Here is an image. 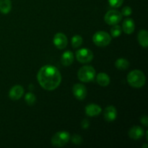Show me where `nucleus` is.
Segmentation results:
<instances>
[{
  "instance_id": "1",
  "label": "nucleus",
  "mask_w": 148,
  "mask_h": 148,
  "mask_svg": "<svg viewBox=\"0 0 148 148\" xmlns=\"http://www.w3.org/2000/svg\"><path fill=\"white\" fill-rule=\"evenodd\" d=\"M38 83L43 89L51 91L56 89L62 82V75L59 69L52 65H45L37 74Z\"/></svg>"
},
{
  "instance_id": "2",
  "label": "nucleus",
  "mask_w": 148,
  "mask_h": 148,
  "mask_svg": "<svg viewBox=\"0 0 148 148\" xmlns=\"http://www.w3.org/2000/svg\"><path fill=\"white\" fill-rule=\"evenodd\" d=\"M127 82L130 86L135 88H140L145 85L146 77L144 73L139 69H134L127 75Z\"/></svg>"
},
{
  "instance_id": "3",
  "label": "nucleus",
  "mask_w": 148,
  "mask_h": 148,
  "mask_svg": "<svg viewBox=\"0 0 148 148\" xmlns=\"http://www.w3.org/2000/svg\"><path fill=\"white\" fill-rule=\"evenodd\" d=\"M96 76L95 69L92 66H82L78 70L77 77L83 82H90L93 80Z\"/></svg>"
},
{
  "instance_id": "4",
  "label": "nucleus",
  "mask_w": 148,
  "mask_h": 148,
  "mask_svg": "<svg viewBox=\"0 0 148 148\" xmlns=\"http://www.w3.org/2000/svg\"><path fill=\"white\" fill-rule=\"evenodd\" d=\"M70 140V134L67 132H58L51 138V144L53 147H61L64 146Z\"/></svg>"
},
{
  "instance_id": "5",
  "label": "nucleus",
  "mask_w": 148,
  "mask_h": 148,
  "mask_svg": "<svg viewBox=\"0 0 148 148\" xmlns=\"http://www.w3.org/2000/svg\"><path fill=\"white\" fill-rule=\"evenodd\" d=\"M92 41L99 47H105L111 43V36L106 31H98L92 36Z\"/></svg>"
},
{
  "instance_id": "6",
  "label": "nucleus",
  "mask_w": 148,
  "mask_h": 148,
  "mask_svg": "<svg viewBox=\"0 0 148 148\" xmlns=\"http://www.w3.org/2000/svg\"><path fill=\"white\" fill-rule=\"evenodd\" d=\"M122 14L121 12L116 10H111L107 12L104 17L106 23L109 25H115L119 23L122 20Z\"/></svg>"
},
{
  "instance_id": "7",
  "label": "nucleus",
  "mask_w": 148,
  "mask_h": 148,
  "mask_svg": "<svg viewBox=\"0 0 148 148\" xmlns=\"http://www.w3.org/2000/svg\"><path fill=\"white\" fill-rule=\"evenodd\" d=\"M76 58L80 63H89L93 59V53L90 49L84 48L77 51Z\"/></svg>"
},
{
  "instance_id": "8",
  "label": "nucleus",
  "mask_w": 148,
  "mask_h": 148,
  "mask_svg": "<svg viewBox=\"0 0 148 148\" xmlns=\"http://www.w3.org/2000/svg\"><path fill=\"white\" fill-rule=\"evenodd\" d=\"M72 92L75 98L79 101H82L86 98L87 89L86 87L80 83H77L72 88Z\"/></svg>"
},
{
  "instance_id": "9",
  "label": "nucleus",
  "mask_w": 148,
  "mask_h": 148,
  "mask_svg": "<svg viewBox=\"0 0 148 148\" xmlns=\"http://www.w3.org/2000/svg\"><path fill=\"white\" fill-rule=\"evenodd\" d=\"M53 44L57 49H64L68 43V40L66 36L62 33H57L53 37Z\"/></svg>"
},
{
  "instance_id": "10",
  "label": "nucleus",
  "mask_w": 148,
  "mask_h": 148,
  "mask_svg": "<svg viewBox=\"0 0 148 148\" xmlns=\"http://www.w3.org/2000/svg\"><path fill=\"white\" fill-rule=\"evenodd\" d=\"M24 94V88L21 85H14L10 89L9 92V97L11 98L12 101H17Z\"/></svg>"
},
{
  "instance_id": "11",
  "label": "nucleus",
  "mask_w": 148,
  "mask_h": 148,
  "mask_svg": "<svg viewBox=\"0 0 148 148\" xmlns=\"http://www.w3.org/2000/svg\"><path fill=\"white\" fill-rule=\"evenodd\" d=\"M103 116L106 121H114L117 118V111L114 106H108L103 111Z\"/></svg>"
},
{
  "instance_id": "12",
  "label": "nucleus",
  "mask_w": 148,
  "mask_h": 148,
  "mask_svg": "<svg viewBox=\"0 0 148 148\" xmlns=\"http://www.w3.org/2000/svg\"><path fill=\"white\" fill-rule=\"evenodd\" d=\"M144 130L140 126H134L129 130V137L134 140L141 139L144 136Z\"/></svg>"
},
{
  "instance_id": "13",
  "label": "nucleus",
  "mask_w": 148,
  "mask_h": 148,
  "mask_svg": "<svg viewBox=\"0 0 148 148\" xmlns=\"http://www.w3.org/2000/svg\"><path fill=\"white\" fill-rule=\"evenodd\" d=\"M101 111H102V109H101V106L94 103L89 104L85 107V114L88 116L90 117L99 115L101 113Z\"/></svg>"
},
{
  "instance_id": "14",
  "label": "nucleus",
  "mask_w": 148,
  "mask_h": 148,
  "mask_svg": "<svg viewBox=\"0 0 148 148\" xmlns=\"http://www.w3.org/2000/svg\"><path fill=\"white\" fill-rule=\"evenodd\" d=\"M122 30L127 34L130 35L134 33L135 30V23L133 19L127 18L124 20L122 25Z\"/></svg>"
},
{
  "instance_id": "15",
  "label": "nucleus",
  "mask_w": 148,
  "mask_h": 148,
  "mask_svg": "<svg viewBox=\"0 0 148 148\" xmlns=\"http://www.w3.org/2000/svg\"><path fill=\"white\" fill-rule=\"evenodd\" d=\"M74 54L70 51H66L62 54L61 57V62L64 66H69L73 63Z\"/></svg>"
},
{
  "instance_id": "16",
  "label": "nucleus",
  "mask_w": 148,
  "mask_h": 148,
  "mask_svg": "<svg viewBox=\"0 0 148 148\" xmlns=\"http://www.w3.org/2000/svg\"><path fill=\"white\" fill-rule=\"evenodd\" d=\"M96 80L98 85L102 87L108 86L110 83L109 76L104 72H101L97 75Z\"/></svg>"
},
{
  "instance_id": "17",
  "label": "nucleus",
  "mask_w": 148,
  "mask_h": 148,
  "mask_svg": "<svg viewBox=\"0 0 148 148\" xmlns=\"http://www.w3.org/2000/svg\"><path fill=\"white\" fill-rule=\"evenodd\" d=\"M137 39L140 46L143 48H147L148 46V35L146 30H141L138 33Z\"/></svg>"
},
{
  "instance_id": "18",
  "label": "nucleus",
  "mask_w": 148,
  "mask_h": 148,
  "mask_svg": "<svg viewBox=\"0 0 148 148\" xmlns=\"http://www.w3.org/2000/svg\"><path fill=\"white\" fill-rule=\"evenodd\" d=\"M12 10L11 0H0V12L7 14Z\"/></svg>"
},
{
  "instance_id": "19",
  "label": "nucleus",
  "mask_w": 148,
  "mask_h": 148,
  "mask_svg": "<svg viewBox=\"0 0 148 148\" xmlns=\"http://www.w3.org/2000/svg\"><path fill=\"white\" fill-rule=\"evenodd\" d=\"M115 66L116 69H119V70H126L130 66V62L127 59H124V58H120L116 61Z\"/></svg>"
},
{
  "instance_id": "20",
  "label": "nucleus",
  "mask_w": 148,
  "mask_h": 148,
  "mask_svg": "<svg viewBox=\"0 0 148 148\" xmlns=\"http://www.w3.org/2000/svg\"><path fill=\"white\" fill-rule=\"evenodd\" d=\"M83 43V39H82V36H79V35H75V36L72 38V46L74 49H77Z\"/></svg>"
},
{
  "instance_id": "21",
  "label": "nucleus",
  "mask_w": 148,
  "mask_h": 148,
  "mask_svg": "<svg viewBox=\"0 0 148 148\" xmlns=\"http://www.w3.org/2000/svg\"><path fill=\"white\" fill-rule=\"evenodd\" d=\"M25 101L26 103L29 106L34 105L36 101V97L35 94L33 92H27L25 95Z\"/></svg>"
},
{
  "instance_id": "22",
  "label": "nucleus",
  "mask_w": 148,
  "mask_h": 148,
  "mask_svg": "<svg viewBox=\"0 0 148 148\" xmlns=\"http://www.w3.org/2000/svg\"><path fill=\"white\" fill-rule=\"evenodd\" d=\"M114 27H111V37L113 38H117L119 36H121V33H122V29L118 25H113Z\"/></svg>"
},
{
  "instance_id": "23",
  "label": "nucleus",
  "mask_w": 148,
  "mask_h": 148,
  "mask_svg": "<svg viewBox=\"0 0 148 148\" xmlns=\"http://www.w3.org/2000/svg\"><path fill=\"white\" fill-rule=\"evenodd\" d=\"M110 5L114 8H118L122 5L124 0H108Z\"/></svg>"
},
{
  "instance_id": "24",
  "label": "nucleus",
  "mask_w": 148,
  "mask_h": 148,
  "mask_svg": "<svg viewBox=\"0 0 148 148\" xmlns=\"http://www.w3.org/2000/svg\"><path fill=\"white\" fill-rule=\"evenodd\" d=\"M71 140H72L73 144L77 145H81L82 143V138L80 135H79V134H75V135L72 136Z\"/></svg>"
},
{
  "instance_id": "25",
  "label": "nucleus",
  "mask_w": 148,
  "mask_h": 148,
  "mask_svg": "<svg viewBox=\"0 0 148 148\" xmlns=\"http://www.w3.org/2000/svg\"><path fill=\"white\" fill-rule=\"evenodd\" d=\"M121 13L122 14L123 16H130L132 13V10L130 7L127 6V7H124L122 9V11H121Z\"/></svg>"
},
{
  "instance_id": "26",
  "label": "nucleus",
  "mask_w": 148,
  "mask_h": 148,
  "mask_svg": "<svg viewBox=\"0 0 148 148\" xmlns=\"http://www.w3.org/2000/svg\"><path fill=\"white\" fill-rule=\"evenodd\" d=\"M140 122L143 124L145 127H147L148 126V117L147 116H143L140 119Z\"/></svg>"
},
{
  "instance_id": "27",
  "label": "nucleus",
  "mask_w": 148,
  "mask_h": 148,
  "mask_svg": "<svg viewBox=\"0 0 148 148\" xmlns=\"http://www.w3.org/2000/svg\"><path fill=\"white\" fill-rule=\"evenodd\" d=\"M90 123L88 119H83V121L81 123V127H82V129H88L89 127Z\"/></svg>"
},
{
  "instance_id": "28",
  "label": "nucleus",
  "mask_w": 148,
  "mask_h": 148,
  "mask_svg": "<svg viewBox=\"0 0 148 148\" xmlns=\"http://www.w3.org/2000/svg\"><path fill=\"white\" fill-rule=\"evenodd\" d=\"M147 136H148V132L147 131V132H146V139H147V140H148V137H147Z\"/></svg>"
},
{
  "instance_id": "29",
  "label": "nucleus",
  "mask_w": 148,
  "mask_h": 148,
  "mask_svg": "<svg viewBox=\"0 0 148 148\" xmlns=\"http://www.w3.org/2000/svg\"><path fill=\"white\" fill-rule=\"evenodd\" d=\"M143 147H147V145H145L143 146Z\"/></svg>"
}]
</instances>
